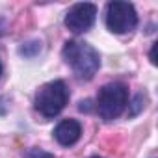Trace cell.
I'll use <instances>...</instances> for the list:
<instances>
[{"mask_svg": "<svg viewBox=\"0 0 158 158\" xmlns=\"http://www.w3.org/2000/svg\"><path fill=\"white\" fill-rule=\"evenodd\" d=\"M80 134H82V125L76 119H65L54 128V138L63 147L74 145L78 139H80Z\"/></svg>", "mask_w": 158, "mask_h": 158, "instance_id": "8992f818", "label": "cell"}, {"mask_svg": "<svg viewBox=\"0 0 158 158\" xmlns=\"http://www.w3.org/2000/svg\"><path fill=\"white\" fill-rule=\"evenodd\" d=\"M0 76H2V63H0Z\"/></svg>", "mask_w": 158, "mask_h": 158, "instance_id": "30bf717a", "label": "cell"}, {"mask_svg": "<svg viewBox=\"0 0 158 158\" xmlns=\"http://www.w3.org/2000/svg\"><path fill=\"white\" fill-rule=\"evenodd\" d=\"M95 17H97V6L95 4H89V2L74 4L65 15V26L74 34H82L93 26Z\"/></svg>", "mask_w": 158, "mask_h": 158, "instance_id": "5b68a950", "label": "cell"}, {"mask_svg": "<svg viewBox=\"0 0 158 158\" xmlns=\"http://www.w3.org/2000/svg\"><path fill=\"white\" fill-rule=\"evenodd\" d=\"M24 158H54V154L47 152V151H41V149H30Z\"/></svg>", "mask_w": 158, "mask_h": 158, "instance_id": "52a82bcc", "label": "cell"}, {"mask_svg": "<svg viewBox=\"0 0 158 158\" xmlns=\"http://www.w3.org/2000/svg\"><path fill=\"white\" fill-rule=\"evenodd\" d=\"M128 104V89L125 84L114 82V84H106L99 95H97V112L104 121H112L115 117H119L123 114V110Z\"/></svg>", "mask_w": 158, "mask_h": 158, "instance_id": "7a4b0ae2", "label": "cell"}, {"mask_svg": "<svg viewBox=\"0 0 158 158\" xmlns=\"http://www.w3.org/2000/svg\"><path fill=\"white\" fill-rule=\"evenodd\" d=\"M93 158H99V156H93Z\"/></svg>", "mask_w": 158, "mask_h": 158, "instance_id": "8fae6325", "label": "cell"}, {"mask_svg": "<svg viewBox=\"0 0 158 158\" xmlns=\"http://www.w3.org/2000/svg\"><path fill=\"white\" fill-rule=\"evenodd\" d=\"M154 54H156V43H154L152 48H151V61H152V63H156V56H154Z\"/></svg>", "mask_w": 158, "mask_h": 158, "instance_id": "9c48e42d", "label": "cell"}, {"mask_svg": "<svg viewBox=\"0 0 158 158\" xmlns=\"http://www.w3.org/2000/svg\"><path fill=\"white\" fill-rule=\"evenodd\" d=\"M61 54L65 63L73 69L76 78H80V80H91L101 67L99 52L84 41H67L63 45Z\"/></svg>", "mask_w": 158, "mask_h": 158, "instance_id": "6da1fadb", "label": "cell"}, {"mask_svg": "<svg viewBox=\"0 0 158 158\" xmlns=\"http://www.w3.org/2000/svg\"><path fill=\"white\" fill-rule=\"evenodd\" d=\"M69 91L65 82L54 80L39 88L35 95V110L45 117H56L67 104Z\"/></svg>", "mask_w": 158, "mask_h": 158, "instance_id": "3957f363", "label": "cell"}, {"mask_svg": "<svg viewBox=\"0 0 158 158\" xmlns=\"http://www.w3.org/2000/svg\"><path fill=\"white\" fill-rule=\"evenodd\" d=\"M141 101H143V95H141V93L134 97V101H132V104H128V106H130V115H138V112H139V110L143 108V104H141Z\"/></svg>", "mask_w": 158, "mask_h": 158, "instance_id": "ba28073f", "label": "cell"}, {"mask_svg": "<svg viewBox=\"0 0 158 158\" xmlns=\"http://www.w3.org/2000/svg\"><path fill=\"white\" fill-rule=\"evenodd\" d=\"M138 24V13L128 2H110L106 8V26L114 34H128Z\"/></svg>", "mask_w": 158, "mask_h": 158, "instance_id": "277c9868", "label": "cell"}]
</instances>
